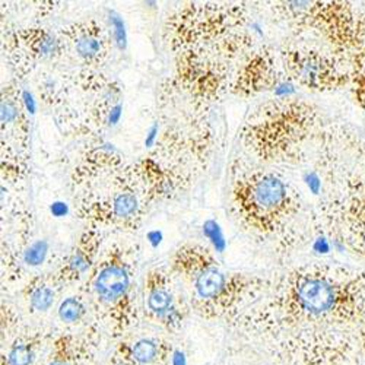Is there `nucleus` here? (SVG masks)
Listing matches in <instances>:
<instances>
[{
  "label": "nucleus",
  "instance_id": "f257e3e1",
  "mask_svg": "<svg viewBox=\"0 0 365 365\" xmlns=\"http://www.w3.org/2000/svg\"><path fill=\"white\" fill-rule=\"evenodd\" d=\"M338 190L330 202L329 217L334 237L365 259V139L349 135Z\"/></svg>",
  "mask_w": 365,
  "mask_h": 365
},
{
  "label": "nucleus",
  "instance_id": "f03ea898",
  "mask_svg": "<svg viewBox=\"0 0 365 365\" xmlns=\"http://www.w3.org/2000/svg\"><path fill=\"white\" fill-rule=\"evenodd\" d=\"M289 66L295 78L316 91L338 89L351 82L349 63L319 51H294Z\"/></svg>",
  "mask_w": 365,
  "mask_h": 365
},
{
  "label": "nucleus",
  "instance_id": "7ed1b4c3",
  "mask_svg": "<svg viewBox=\"0 0 365 365\" xmlns=\"http://www.w3.org/2000/svg\"><path fill=\"white\" fill-rule=\"evenodd\" d=\"M129 288L128 272L120 266H108L97 278L96 289L98 295L106 301H114L120 298Z\"/></svg>",
  "mask_w": 365,
  "mask_h": 365
},
{
  "label": "nucleus",
  "instance_id": "20e7f679",
  "mask_svg": "<svg viewBox=\"0 0 365 365\" xmlns=\"http://www.w3.org/2000/svg\"><path fill=\"white\" fill-rule=\"evenodd\" d=\"M255 200L266 210L278 209L287 202V187L275 175H266L255 187Z\"/></svg>",
  "mask_w": 365,
  "mask_h": 365
},
{
  "label": "nucleus",
  "instance_id": "39448f33",
  "mask_svg": "<svg viewBox=\"0 0 365 365\" xmlns=\"http://www.w3.org/2000/svg\"><path fill=\"white\" fill-rule=\"evenodd\" d=\"M351 89L356 104L365 110V37L349 58Z\"/></svg>",
  "mask_w": 365,
  "mask_h": 365
},
{
  "label": "nucleus",
  "instance_id": "423d86ee",
  "mask_svg": "<svg viewBox=\"0 0 365 365\" xmlns=\"http://www.w3.org/2000/svg\"><path fill=\"white\" fill-rule=\"evenodd\" d=\"M225 285V278L217 269L203 270L196 279V289L202 298L217 297Z\"/></svg>",
  "mask_w": 365,
  "mask_h": 365
},
{
  "label": "nucleus",
  "instance_id": "0eeeda50",
  "mask_svg": "<svg viewBox=\"0 0 365 365\" xmlns=\"http://www.w3.org/2000/svg\"><path fill=\"white\" fill-rule=\"evenodd\" d=\"M148 304H149V309L154 313L160 314V316L170 314L173 312L171 295L167 294L165 291H154V292H152L149 299H148Z\"/></svg>",
  "mask_w": 365,
  "mask_h": 365
},
{
  "label": "nucleus",
  "instance_id": "6e6552de",
  "mask_svg": "<svg viewBox=\"0 0 365 365\" xmlns=\"http://www.w3.org/2000/svg\"><path fill=\"white\" fill-rule=\"evenodd\" d=\"M82 314H83V306L76 298H68L60 304L58 316L63 322H68V323L78 322L82 317Z\"/></svg>",
  "mask_w": 365,
  "mask_h": 365
},
{
  "label": "nucleus",
  "instance_id": "1a4fd4ad",
  "mask_svg": "<svg viewBox=\"0 0 365 365\" xmlns=\"http://www.w3.org/2000/svg\"><path fill=\"white\" fill-rule=\"evenodd\" d=\"M114 214L118 218H129L132 217L138 209V200L133 195H120L114 200Z\"/></svg>",
  "mask_w": 365,
  "mask_h": 365
},
{
  "label": "nucleus",
  "instance_id": "9d476101",
  "mask_svg": "<svg viewBox=\"0 0 365 365\" xmlns=\"http://www.w3.org/2000/svg\"><path fill=\"white\" fill-rule=\"evenodd\" d=\"M157 345L155 342L152 341H148V339H143V341H139L133 349H132V356L140 362V364H148L150 361H154L155 356H157Z\"/></svg>",
  "mask_w": 365,
  "mask_h": 365
},
{
  "label": "nucleus",
  "instance_id": "9b49d317",
  "mask_svg": "<svg viewBox=\"0 0 365 365\" xmlns=\"http://www.w3.org/2000/svg\"><path fill=\"white\" fill-rule=\"evenodd\" d=\"M47 252H48L47 242L46 241H37L25 252L24 260L29 266H38L44 262V259L47 256Z\"/></svg>",
  "mask_w": 365,
  "mask_h": 365
},
{
  "label": "nucleus",
  "instance_id": "f8f14e48",
  "mask_svg": "<svg viewBox=\"0 0 365 365\" xmlns=\"http://www.w3.org/2000/svg\"><path fill=\"white\" fill-rule=\"evenodd\" d=\"M203 232L205 235L212 241V245L215 246V249L218 252H224L225 250V240L222 235V231L220 228V225L215 221H206L203 225Z\"/></svg>",
  "mask_w": 365,
  "mask_h": 365
},
{
  "label": "nucleus",
  "instance_id": "ddd939ff",
  "mask_svg": "<svg viewBox=\"0 0 365 365\" xmlns=\"http://www.w3.org/2000/svg\"><path fill=\"white\" fill-rule=\"evenodd\" d=\"M53 298H54V294L51 289L48 288H38L34 291L33 297H31V304L33 307L38 312H46L51 307L53 304Z\"/></svg>",
  "mask_w": 365,
  "mask_h": 365
},
{
  "label": "nucleus",
  "instance_id": "4468645a",
  "mask_svg": "<svg viewBox=\"0 0 365 365\" xmlns=\"http://www.w3.org/2000/svg\"><path fill=\"white\" fill-rule=\"evenodd\" d=\"M31 362H33V352L24 345H16L9 352L11 365H29Z\"/></svg>",
  "mask_w": 365,
  "mask_h": 365
},
{
  "label": "nucleus",
  "instance_id": "2eb2a0df",
  "mask_svg": "<svg viewBox=\"0 0 365 365\" xmlns=\"http://www.w3.org/2000/svg\"><path fill=\"white\" fill-rule=\"evenodd\" d=\"M78 53L83 57H93L100 51V41L94 37H83L76 44Z\"/></svg>",
  "mask_w": 365,
  "mask_h": 365
},
{
  "label": "nucleus",
  "instance_id": "dca6fc26",
  "mask_svg": "<svg viewBox=\"0 0 365 365\" xmlns=\"http://www.w3.org/2000/svg\"><path fill=\"white\" fill-rule=\"evenodd\" d=\"M110 21L114 26V36H115V40H117V46L120 48H125L128 37H126V28H125L123 19H121L115 12H111L110 14Z\"/></svg>",
  "mask_w": 365,
  "mask_h": 365
},
{
  "label": "nucleus",
  "instance_id": "f3484780",
  "mask_svg": "<svg viewBox=\"0 0 365 365\" xmlns=\"http://www.w3.org/2000/svg\"><path fill=\"white\" fill-rule=\"evenodd\" d=\"M16 118V107L12 103H4L2 104V120L5 123L14 121Z\"/></svg>",
  "mask_w": 365,
  "mask_h": 365
},
{
  "label": "nucleus",
  "instance_id": "a211bd4d",
  "mask_svg": "<svg viewBox=\"0 0 365 365\" xmlns=\"http://www.w3.org/2000/svg\"><path fill=\"white\" fill-rule=\"evenodd\" d=\"M71 266L76 272H85L89 267V262L82 255H75L71 260Z\"/></svg>",
  "mask_w": 365,
  "mask_h": 365
},
{
  "label": "nucleus",
  "instance_id": "6ab92c4d",
  "mask_svg": "<svg viewBox=\"0 0 365 365\" xmlns=\"http://www.w3.org/2000/svg\"><path fill=\"white\" fill-rule=\"evenodd\" d=\"M50 209H51V214H53L54 217H57V218L65 217V215L68 214V212H69L68 205L63 203V202H56V203H53Z\"/></svg>",
  "mask_w": 365,
  "mask_h": 365
},
{
  "label": "nucleus",
  "instance_id": "aec40b11",
  "mask_svg": "<svg viewBox=\"0 0 365 365\" xmlns=\"http://www.w3.org/2000/svg\"><path fill=\"white\" fill-rule=\"evenodd\" d=\"M22 98H24V104H25L28 113L34 114L36 113V100H34L33 94L28 93V91H25V93L22 94Z\"/></svg>",
  "mask_w": 365,
  "mask_h": 365
},
{
  "label": "nucleus",
  "instance_id": "412c9836",
  "mask_svg": "<svg viewBox=\"0 0 365 365\" xmlns=\"http://www.w3.org/2000/svg\"><path fill=\"white\" fill-rule=\"evenodd\" d=\"M57 48V43L54 38L51 37H47L43 43H41V53L43 54H53Z\"/></svg>",
  "mask_w": 365,
  "mask_h": 365
},
{
  "label": "nucleus",
  "instance_id": "4be33fe9",
  "mask_svg": "<svg viewBox=\"0 0 365 365\" xmlns=\"http://www.w3.org/2000/svg\"><path fill=\"white\" fill-rule=\"evenodd\" d=\"M120 117H121V106L120 104H117L115 107H113L111 108V111H110V115H108V123L110 125H117L118 123V120H120Z\"/></svg>",
  "mask_w": 365,
  "mask_h": 365
},
{
  "label": "nucleus",
  "instance_id": "5701e85b",
  "mask_svg": "<svg viewBox=\"0 0 365 365\" xmlns=\"http://www.w3.org/2000/svg\"><path fill=\"white\" fill-rule=\"evenodd\" d=\"M157 135H158V125H154L150 128L146 139H145V145L146 146H152L155 143V139H157Z\"/></svg>",
  "mask_w": 365,
  "mask_h": 365
},
{
  "label": "nucleus",
  "instance_id": "b1692460",
  "mask_svg": "<svg viewBox=\"0 0 365 365\" xmlns=\"http://www.w3.org/2000/svg\"><path fill=\"white\" fill-rule=\"evenodd\" d=\"M148 240L150 241V245L154 246V247H157L160 242H161V240H163V232L161 231H150L149 234H148Z\"/></svg>",
  "mask_w": 365,
  "mask_h": 365
},
{
  "label": "nucleus",
  "instance_id": "393cba45",
  "mask_svg": "<svg viewBox=\"0 0 365 365\" xmlns=\"http://www.w3.org/2000/svg\"><path fill=\"white\" fill-rule=\"evenodd\" d=\"M173 365H187L186 356L181 351H175L173 355Z\"/></svg>",
  "mask_w": 365,
  "mask_h": 365
},
{
  "label": "nucleus",
  "instance_id": "a878e982",
  "mask_svg": "<svg viewBox=\"0 0 365 365\" xmlns=\"http://www.w3.org/2000/svg\"><path fill=\"white\" fill-rule=\"evenodd\" d=\"M50 365H66V364H63V362H53V364H50Z\"/></svg>",
  "mask_w": 365,
  "mask_h": 365
}]
</instances>
